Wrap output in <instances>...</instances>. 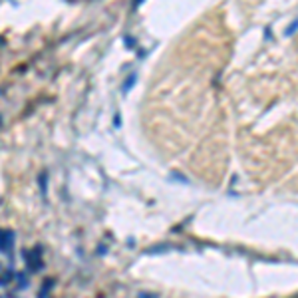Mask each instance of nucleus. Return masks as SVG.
Masks as SVG:
<instances>
[{"label": "nucleus", "instance_id": "f257e3e1", "mask_svg": "<svg viewBox=\"0 0 298 298\" xmlns=\"http://www.w3.org/2000/svg\"><path fill=\"white\" fill-rule=\"evenodd\" d=\"M133 84H135V74H131L127 80H125V85H123V93H127L129 87H133Z\"/></svg>", "mask_w": 298, "mask_h": 298}, {"label": "nucleus", "instance_id": "f03ea898", "mask_svg": "<svg viewBox=\"0 0 298 298\" xmlns=\"http://www.w3.org/2000/svg\"><path fill=\"white\" fill-rule=\"evenodd\" d=\"M40 191H42V195H46V173L40 175Z\"/></svg>", "mask_w": 298, "mask_h": 298}, {"label": "nucleus", "instance_id": "7ed1b4c3", "mask_svg": "<svg viewBox=\"0 0 298 298\" xmlns=\"http://www.w3.org/2000/svg\"><path fill=\"white\" fill-rule=\"evenodd\" d=\"M294 30H296V20H294V22L286 28V36H292V34H294Z\"/></svg>", "mask_w": 298, "mask_h": 298}, {"label": "nucleus", "instance_id": "20e7f679", "mask_svg": "<svg viewBox=\"0 0 298 298\" xmlns=\"http://www.w3.org/2000/svg\"><path fill=\"white\" fill-rule=\"evenodd\" d=\"M113 125H115V127H119V125H121V119H119V115H115V117H113Z\"/></svg>", "mask_w": 298, "mask_h": 298}, {"label": "nucleus", "instance_id": "39448f33", "mask_svg": "<svg viewBox=\"0 0 298 298\" xmlns=\"http://www.w3.org/2000/svg\"><path fill=\"white\" fill-rule=\"evenodd\" d=\"M125 44H127V46H135V40H133V38H125Z\"/></svg>", "mask_w": 298, "mask_h": 298}, {"label": "nucleus", "instance_id": "423d86ee", "mask_svg": "<svg viewBox=\"0 0 298 298\" xmlns=\"http://www.w3.org/2000/svg\"><path fill=\"white\" fill-rule=\"evenodd\" d=\"M139 298H157L155 294H139Z\"/></svg>", "mask_w": 298, "mask_h": 298}]
</instances>
